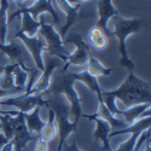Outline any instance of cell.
<instances>
[{
	"label": "cell",
	"mask_w": 151,
	"mask_h": 151,
	"mask_svg": "<svg viewBox=\"0 0 151 151\" xmlns=\"http://www.w3.org/2000/svg\"><path fill=\"white\" fill-rule=\"evenodd\" d=\"M116 99L121 100L126 109L138 104H150L151 91L149 81H145L139 76H137L134 71H128L127 79L117 90L102 91L103 103L115 117H117L119 114V108L115 103Z\"/></svg>",
	"instance_id": "1"
},
{
	"label": "cell",
	"mask_w": 151,
	"mask_h": 151,
	"mask_svg": "<svg viewBox=\"0 0 151 151\" xmlns=\"http://www.w3.org/2000/svg\"><path fill=\"white\" fill-rule=\"evenodd\" d=\"M76 79V73H68V70L60 69L57 74H55L53 79L50 82V87L46 93L59 96L64 94L70 108V115L73 116V121L79 123L80 117L82 116V106H81V99L78 92L74 88Z\"/></svg>",
	"instance_id": "2"
},
{
	"label": "cell",
	"mask_w": 151,
	"mask_h": 151,
	"mask_svg": "<svg viewBox=\"0 0 151 151\" xmlns=\"http://www.w3.org/2000/svg\"><path fill=\"white\" fill-rule=\"evenodd\" d=\"M111 19L114 22L112 36H116L119 39V51L121 55L119 63L128 71H134L135 64L128 56L127 47H126V39L131 34L139 33L143 28H145L146 23L144 19H140V18H123L121 15L112 17Z\"/></svg>",
	"instance_id": "3"
},
{
	"label": "cell",
	"mask_w": 151,
	"mask_h": 151,
	"mask_svg": "<svg viewBox=\"0 0 151 151\" xmlns=\"http://www.w3.org/2000/svg\"><path fill=\"white\" fill-rule=\"evenodd\" d=\"M47 106L51 109L55 114V121L57 126V133L59 135V144L57 151H62L63 145L65 144L68 137L78 131L76 122L70 121V108L69 104H65L60 98L56 96V98L47 99Z\"/></svg>",
	"instance_id": "4"
},
{
	"label": "cell",
	"mask_w": 151,
	"mask_h": 151,
	"mask_svg": "<svg viewBox=\"0 0 151 151\" xmlns=\"http://www.w3.org/2000/svg\"><path fill=\"white\" fill-rule=\"evenodd\" d=\"M39 21H40L39 34L44 37V40L46 42L45 51L51 57H57L63 63H65L70 53L68 52V50L65 48L64 44H63L62 36L55 29L53 24L47 23L44 19H39Z\"/></svg>",
	"instance_id": "5"
},
{
	"label": "cell",
	"mask_w": 151,
	"mask_h": 151,
	"mask_svg": "<svg viewBox=\"0 0 151 151\" xmlns=\"http://www.w3.org/2000/svg\"><path fill=\"white\" fill-rule=\"evenodd\" d=\"M45 93H37V94H29L23 93L19 96L7 97L0 99V106H14L19 112H30L36 106L47 105V99L44 98Z\"/></svg>",
	"instance_id": "6"
},
{
	"label": "cell",
	"mask_w": 151,
	"mask_h": 151,
	"mask_svg": "<svg viewBox=\"0 0 151 151\" xmlns=\"http://www.w3.org/2000/svg\"><path fill=\"white\" fill-rule=\"evenodd\" d=\"M56 3L58 5V7L60 9V11L63 12V14H65V16H67L65 24L59 30V35L62 37H65V35L69 32V29L73 26H75V23H78L80 19L93 16L92 11H81L83 4L71 5V4H69L67 1V0H56Z\"/></svg>",
	"instance_id": "7"
},
{
	"label": "cell",
	"mask_w": 151,
	"mask_h": 151,
	"mask_svg": "<svg viewBox=\"0 0 151 151\" xmlns=\"http://www.w3.org/2000/svg\"><path fill=\"white\" fill-rule=\"evenodd\" d=\"M11 123L12 128H14V138L11 140L14 144V151H23L29 142L36 140L39 137L28 131L26 121L23 117V112L18 111L16 116H11Z\"/></svg>",
	"instance_id": "8"
},
{
	"label": "cell",
	"mask_w": 151,
	"mask_h": 151,
	"mask_svg": "<svg viewBox=\"0 0 151 151\" xmlns=\"http://www.w3.org/2000/svg\"><path fill=\"white\" fill-rule=\"evenodd\" d=\"M15 39L22 40L24 47L29 51V53H30V56H32V58L35 63V65H36V69L42 71L44 68H45L42 52L46 48V42L44 40V37L39 33H37L36 35H34V36H28L26 34H17L16 33Z\"/></svg>",
	"instance_id": "9"
},
{
	"label": "cell",
	"mask_w": 151,
	"mask_h": 151,
	"mask_svg": "<svg viewBox=\"0 0 151 151\" xmlns=\"http://www.w3.org/2000/svg\"><path fill=\"white\" fill-rule=\"evenodd\" d=\"M63 44H74L76 46V51H74L73 53L69 55L67 62L64 63V65L68 68L70 65H83L87 64V60L90 57V50L87 46V42L81 37L79 34H71L69 37L64 39Z\"/></svg>",
	"instance_id": "10"
},
{
	"label": "cell",
	"mask_w": 151,
	"mask_h": 151,
	"mask_svg": "<svg viewBox=\"0 0 151 151\" xmlns=\"http://www.w3.org/2000/svg\"><path fill=\"white\" fill-rule=\"evenodd\" d=\"M63 64H64V63L57 57L48 58L47 59V64H45V68L41 71L40 78L35 81L34 86L29 91V94H37V93L46 92L48 90V87H50V82H51V79H52V74L55 73V70L57 68L62 67Z\"/></svg>",
	"instance_id": "11"
},
{
	"label": "cell",
	"mask_w": 151,
	"mask_h": 151,
	"mask_svg": "<svg viewBox=\"0 0 151 151\" xmlns=\"http://www.w3.org/2000/svg\"><path fill=\"white\" fill-rule=\"evenodd\" d=\"M82 116L85 119H88V120L96 122L97 128L94 131L93 138H94V142L100 144V149H102V151H111V146H110V142H109V139H110L109 134L111 132L110 124L106 121L94 116L93 114H90V115L88 114H82Z\"/></svg>",
	"instance_id": "12"
},
{
	"label": "cell",
	"mask_w": 151,
	"mask_h": 151,
	"mask_svg": "<svg viewBox=\"0 0 151 151\" xmlns=\"http://www.w3.org/2000/svg\"><path fill=\"white\" fill-rule=\"evenodd\" d=\"M97 7H98V21H97L96 26L102 28L104 30V33L108 35V37H110V36H112V32H110L108 28V22L112 17L119 16L120 12L112 5L111 0H98Z\"/></svg>",
	"instance_id": "13"
},
{
	"label": "cell",
	"mask_w": 151,
	"mask_h": 151,
	"mask_svg": "<svg viewBox=\"0 0 151 151\" xmlns=\"http://www.w3.org/2000/svg\"><path fill=\"white\" fill-rule=\"evenodd\" d=\"M24 50H26V47H24L23 44H18L14 41L10 44H0V51L9 57L10 64H17L23 70L32 73L33 69L28 68L26 65V63H24V56H26Z\"/></svg>",
	"instance_id": "14"
},
{
	"label": "cell",
	"mask_w": 151,
	"mask_h": 151,
	"mask_svg": "<svg viewBox=\"0 0 151 151\" xmlns=\"http://www.w3.org/2000/svg\"><path fill=\"white\" fill-rule=\"evenodd\" d=\"M22 10L27 11L35 21H39V16L41 14H44V12H48V14L52 16L53 23L56 24V26H60V18H59L58 14L56 12L55 6L52 5L51 0H36L32 6H29L28 9H22Z\"/></svg>",
	"instance_id": "15"
},
{
	"label": "cell",
	"mask_w": 151,
	"mask_h": 151,
	"mask_svg": "<svg viewBox=\"0 0 151 151\" xmlns=\"http://www.w3.org/2000/svg\"><path fill=\"white\" fill-rule=\"evenodd\" d=\"M22 16V28L17 34H26L28 36H34L39 33L40 29V21H35L27 11L24 10H17L9 17V24L14 21L16 17Z\"/></svg>",
	"instance_id": "16"
},
{
	"label": "cell",
	"mask_w": 151,
	"mask_h": 151,
	"mask_svg": "<svg viewBox=\"0 0 151 151\" xmlns=\"http://www.w3.org/2000/svg\"><path fill=\"white\" fill-rule=\"evenodd\" d=\"M98 110L97 112H94V116L99 117V119H102L104 121H106L109 124H110V127H111V132H114V131H119L121 128H124V127H127V124H126V122L123 121V119H119V117H115L114 115L111 114V112L109 111V109L105 106V104L103 103V100L102 98L98 99Z\"/></svg>",
	"instance_id": "17"
},
{
	"label": "cell",
	"mask_w": 151,
	"mask_h": 151,
	"mask_svg": "<svg viewBox=\"0 0 151 151\" xmlns=\"http://www.w3.org/2000/svg\"><path fill=\"white\" fill-rule=\"evenodd\" d=\"M87 44L92 48L100 51V50H104L108 47L109 37L102 28L94 26L90 29L88 34H87Z\"/></svg>",
	"instance_id": "18"
},
{
	"label": "cell",
	"mask_w": 151,
	"mask_h": 151,
	"mask_svg": "<svg viewBox=\"0 0 151 151\" xmlns=\"http://www.w3.org/2000/svg\"><path fill=\"white\" fill-rule=\"evenodd\" d=\"M40 109H41V106H36L30 112L23 114V117H24V121H26L28 131L33 134H36V135H39V133L41 132L44 124H45V122L40 117Z\"/></svg>",
	"instance_id": "19"
},
{
	"label": "cell",
	"mask_w": 151,
	"mask_h": 151,
	"mask_svg": "<svg viewBox=\"0 0 151 151\" xmlns=\"http://www.w3.org/2000/svg\"><path fill=\"white\" fill-rule=\"evenodd\" d=\"M147 109H150V104L149 103H146V104H138V105L127 108V109H124V110L119 109L117 117L119 116H122V119L126 122V124L131 126L137 120H139L140 116H142V114H143L145 110H147Z\"/></svg>",
	"instance_id": "20"
},
{
	"label": "cell",
	"mask_w": 151,
	"mask_h": 151,
	"mask_svg": "<svg viewBox=\"0 0 151 151\" xmlns=\"http://www.w3.org/2000/svg\"><path fill=\"white\" fill-rule=\"evenodd\" d=\"M150 122H151V119L150 116H146V117H142L139 120H137L131 126H127L124 128H121L119 131H114V132H110L109 134V138H112V137H116V135H121V134H132L134 132H145L147 129H150Z\"/></svg>",
	"instance_id": "21"
},
{
	"label": "cell",
	"mask_w": 151,
	"mask_h": 151,
	"mask_svg": "<svg viewBox=\"0 0 151 151\" xmlns=\"http://www.w3.org/2000/svg\"><path fill=\"white\" fill-rule=\"evenodd\" d=\"M56 134H57V126H56V121H55V114H53V111L50 109L48 110V120H47V122H45L41 132L39 133V138L42 142L48 143L55 139Z\"/></svg>",
	"instance_id": "22"
},
{
	"label": "cell",
	"mask_w": 151,
	"mask_h": 151,
	"mask_svg": "<svg viewBox=\"0 0 151 151\" xmlns=\"http://www.w3.org/2000/svg\"><path fill=\"white\" fill-rule=\"evenodd\" d=\"M86 71L91 74L92 76L98 78V76H109L112 73V68H105L102 63H100L93 55L90 53L88 60H87V69Z\"/></svg>",
	"instance_id": "23"
},
{
	"label": "cell",
	"mask_w": 151,
	"mask_h": 151,
	"mask_svg": "<svg viewBox=\"0 0 151 151\" xmlns=\"http://www.w3.org/2000/svg\"><path fill=\"white\" fill-rule=\"evenodd\" d=\"M9 0H0V44H6L9 30Z\"/></svg>",
	"instance_id": "24"
},
{
	"label": "cell",
	"mask_w": 151,
	"mask_h": 151,
	"mask_svg": "<svg viewBox=\"0 0 151 151\" xmlns=\"http://www.w3.org/2000/svg\"><path fill=\"white\" fill-rule=\"evenodd\" d=\"M17 64H7L3 69V74L0 75V90H16L18 87L15 86L14 69Z\"/></svg>",
	"instance_id": "25"
},
{
	"label": "cell",
	"mask_w": 151,
	"mask_h": 151,
	"mask_svg": "<svg viewBox=\"0 0 151 151\" xmlns=\"http://www.w3.org/2000/svg\"><path fill=\"white\" fill-rule=\"evenodd\" d=\"M143 132H134L131 134V137L126 140L123 144H121L116 150H111V151H133L135 145H137V142L139 139V137L142 135Z\"/></svg>",
	"instance_id": "26"
},
{
	"label": "cell",
	"mask_w": 151,
	"mask_h": 151,
	"mask_svg": "<svg viewBox=\"0 0 151 151\" xmlns=\"http://www.w3.org/2000/svg\"><path fill=\"white\" fill-rule=\"evenodd\" d=\"M14 79L16 87H26V82L28 81V71L23 70L19 65H16L14 69Z\"/></svg>",
	"instance_id": "27"
},
{
	"label": "cell",
	"mask_w": 151,
	"mask_h": 151,
	"mask_svg": "<svg viewBox=\"0 0 151 151\" xmlns=\"http://www.w3.org/2000/svg\"><path fill=\"white\" fill-rule=\"evenodd\" d=\"M36 146H35V151H48V145L47 143L42 142L39 137H37V139H36Z\"/></svg>",
	"instance_id": "28"
},
{
	"label": "cell",
	"mask_w": 151,
	"mask_h": 151,
	"mask_svg": "<svg viewBox=\"0 0 151 151\" xmlns=\"http://www.w3.org/2000/svg\"><path fill=\"white\" fill-rule=\"evenodd\" d=\"M62 151H81L79 147H78V144H76V142H74L71 145H63V147H62Z\"/></svg>",
	"instance_id": "29"
},
{
	"label": "cell",
	"mask_w": 151,
	"mask_h": 151,
	"mask_svg": "<svg viewBox=\"0 0 151 151\" xmlns=\"http://www.w3.org/2000/svg\"><path fill=\"white\" fill-rule=\"evenodd\" d=\"M9 142H10V140H9L7 138H6V137L3 134V132L0 131V151H1V149H3V147H4V146H5V145L9 143Z\"/></svg>",
	"instance_id": "30"
},
{
	"label": "cell",
	"mask_w": 151,
	"mask_h": 151,
	"mask_svg": "<svg viewBox=\"0 0 151 151\" xmlns=\"http://www.w3.org/2000/svg\"><path fill=\"white\" fill-rule=\"evenodd\" d=\"M12 150H14V144H12L11 140H10L3 149H1V151H12Z\"/></svg>",
	"instance_id": "31"
},
{
	"label": "cell",
	"mask_w": 151,
	"mask_h": 151,
	"mask_svg": "<svg viewBox=\"0 0 151 151\" xmlns=\"http://www.w3.org/2000/svg\"><path fill=\"white\" fill-rule=\"evenodd\" d=\"M145 143H146V149H145V151H150V139H147Z\"/></svg>",
	"instance_id": "32"
},
{
	"label": "cell",
	"mask_w": 151,
	"mask_h": 151,
	"mask_svg": "<svg viewBox=\"0 0 151 151\" xmlns=\"http://www.w3.org/2000/svg\"><path fill=\"white\" fill-rule=\"evenodd\" d=\"M15 1H16V4H17V6H18V5H21V4H22V3L24 1V0H15Z\"/></svg>",
	"instance_id": "33"
},
{
	"label": "cell",
	"mask_w": 151,
	"mask_h": 151,
	"mask_svg": "<svg viewBox=\"0 0 151 151\" xmlns=\"http://www.w3.org/2000/svg\"><path fill=\"white\" fill-rule=\"evenodd\" d=\"M3 69H4V68H3ZM3 69H0V75H1V74H3Z\"/></svg>",
	"instance_id": "34"
},
{
	"label": "cell",
	"mask_w": 151,
	"mask_h": 151,
	"mask_svg": "<svg viewBox=\"0 0 151 151\" xmlns=\"http://www.w3.org/2000/svg\"><path fill=\"white\" fill-rule=\"evenodd\" d=\"M0 131H1V123H0Z\"/></svg>",
	"instance_id": "35"
},
{
	"label": "cell",
	"mask_w": 151,
	"mask_h": 151,
	"mask_svg": "<svg viewBox=\"0 0 151 151\" xmlns=\"http://www.w3.org/2000/svg\"><path fill=\"white\" fill-rule=\"evenodd\" d=\"M32 1H34V3H35V1H36V0H32Z\"/></svg>",
	"instance_id": "36"
},
{
	"label": "cell",
	"mask_w": 151,
	"mask_h": 151,
	"mask_svg": "<svg viewBox=\"0 0 151 151\" xmlns=\"http://www.w3.org/2000/svg\"><path fill=\"white\" fill-rule=\"evenodd\" d=\"M0 69H3V67H0Z\"/></svg>",
	"instance_id": "37"
},
{
	"label": "cell",
	"mask_w": 151,
	"mask_h": 151,
	"mask_svg": "<svg viewBox=\"0 0 151 151\" xmlns=\"http://www.w3.org/2000/svg\"><path fill=\"white\" fill-rule=\"evenodd\" d=\"M12 151H14V150H12Z\"/></svg>",
	"instance_id": "38"
}]
</instances>
